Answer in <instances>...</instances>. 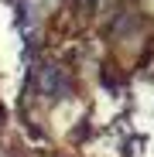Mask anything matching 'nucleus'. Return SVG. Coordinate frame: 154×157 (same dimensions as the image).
<instances>
[{
    "label": "nucleus",
    "instance_id": "obj_2",
    "mask_svg": "<svg viewBox=\"0 0 154 157\" xmlns=\"http://www.w3.org/2000/svg\"><path fill=\"white\" fill-rule=\"evenodd\" d=\"M79 4H82V7H93V4H96V0H79Z\"/></svg>",
    "mask_w": 154,
    "mask_h": 157
},
{
    "label": "nucleus",
    "instance_id": "obj_1",
    "mask_svg": "<svg viewBox=\"0 0 154 157\" xmlns=\"http://www.w3.org/2000/svg\"><path fill=\"white\" fill-rule=\"evenodd\" d=\"M34 86L45 96H65L69 92V78H65V72L58 65H41L38 75H34Z\"/></svg>",
    "mask_w": 154,
    "mask_h": 157
}]
</instances>
